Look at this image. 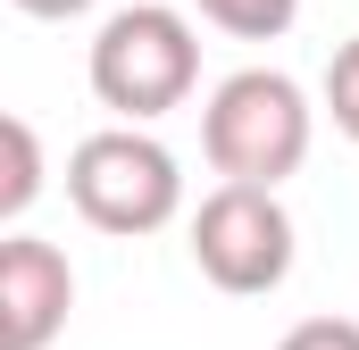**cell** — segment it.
I'll use <instances>...</instances> for the list:
<instances>
[{
	"label": "cell",
	"mask_w": 359,
	"mask_h": 350,
	"mask_svg": "<svg viewBox=\"0 0 359 350\" xmlns=\"http://www.w3.org/2000/svg\"><path fill=\"white\" fill-rule=\"evenodd\" d=\"M84 76H92L100 108H117L126 125H151V117H168V108L192 100V84H201V34L168 0H134V8L100 17Z\"/></svg>",
	"instance_id": "cell-1"
},
{
	"label": "cell",
	"mask_w": 359,
	"mask_h": 350,
	"mask_svg": "<svg viewBox=\"0 0 359 350\" xmlns=\"http://www.w3.org/2000/svg\"><path fill=\"white\" fill-rule=\"evenodd\" d=\"M67 200H76L84 225L134 242V234L176 225L184 167H176V150H168L159 134H142V125H109V134H84V142L67 150Z\"/></svg>",
	"instance_id": "cell-3"
},
{
	"label": "cell",
	"mask_w": 359,
	"mask_h": 350,
	"mask_svg": "<svg viewBox=\"0 0 359 350\" xmlns=\"http://www.w3.org/2000/svg\"><path fill=\"white\" fill-rule=\"evenodd\" d=\"M276 350H359V326L351 317H301Z\"/></svg>",
	"instance_id": "cell-9"
},
{
	"label": "cell",
	"mask_w": 359,
	"mask_h": 350,
	"mask_svg": "<svg viewBox=\"0 0 359 350\" xmlns=\"http://www.w3.org/2000/svg\"><path fill=\"white\" fill-rule=\"evenodd\" d=\"M209 25H226L234 42H276L292 17H301V0H192Z\"/></svg>",
	"instance_id": "cell-7"
},
{
	"label": "cell",
	"mask_w": 359,
	"mask_h": 350,
	"mask_svg": "<svg viewBox=\"0 0 359 350\" xmlns=\"http://www.w3.org/2000/svg\"><path fill=\"white\" fill-rule=\"evenodd\" d=\"M0 142H8V175H0V217L17 225V217L34 209V192H42V142H34V125H25V117H0Z\"/></svg>",
	"instance_id": "cell-6"
},
{
	"label": "cell",
	"mask_w": 359,
	"mask_h": 350,
	"mask_svg": "<svg viewBox=\"0 0 359 350\" xmlns=\"http://www.w3.org/2000/svg\"><path fill=\"white\" fill-rule=\"evenodd\" d=\"M309 125H318V108H309V92L292 84L284 67H243V76H226L209 92L201 150H209V167L226 183L276 192L284 175H301V159H309Z\"/></svg>",
	"instance_id": "cell-2"
},
{
	"label": "cell",
	"mask_w": 359,
	"mask_h": 350,
	"mask_svg": "<svg viewBox=\"0 0 359 350\" xmlns=\"http://www.w3.org/2000/svg\"><path fill=\"white\" fill-rule=\"evenodd\" d=\"M326 117H334V134L359 142V34L326 59Z\"/></svg>",
	"instance_id": "cell-8"
},
{
	"label": "cell",
	"mask_w": 359,
	"mask_h": 350,
	"mask_svg": "<svg viewBox=\"0 0 359 350\" xmlns=\"http://www.w3.org/2000/svg\"><path fill=\"white\" fill-rule=\"evenodd\" d=\"M192 259L217 292L234 300H259L292 275V217L284 200L259 183H217L201 209H192Z\"/></svg>",
	"instance_id": "cell-4"
},
{
	"label": "cell",
	"mask_w": 359,
	"mask_h": 350,
	"mask_svg": "<svg viewBox=\"0 0 359 350\" xmlns=\"http://www.w3.org/2000/svg\"><path fill=\"white\" fill-rule=\"evenodd\" d=\"M76 309V267L42 234L0 242V350H50Z\"/></svg>",
	"instance_id": "cell-5"
},
{
	"label": "cell",
	"mask_w": 359,
	"mask_h": 350,
	"mask_svg": "<svg viewBox=\"0 0 359 350\" xmlns=\"http://www.w3.org/2000/svg\"><path fill=\"white\" fill-rule=\"evenodd\" d=\"M17 8H25V17H84L92 0H17Z\"/></svg>",
	"instance_id": "cell-10"
}]
</instances>
